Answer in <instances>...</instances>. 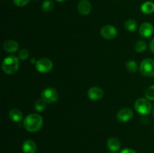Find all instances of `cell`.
I'll return each mask as SVG.
<instances>
[{
  "label": "cell",
  "instance_id": "cell-1",
  "mask_svg": "<svg viewBox=\"0 0 154 153\" xmlns=\"http://www.w3.org/2000/svg\"><path fill=\"white\" fill-rule=\"evenodd\" d=\"M43 118L40 115L36 113L27 116L23 121V126L28 131H38L43 126Z\"/></svg>",
  "mask_w": 154,
  "mask_h": 153
},
{
  "label": "cell",
  "instance_id": "cell-2",
  "mask_svg": "<svg viewBox=\"0 0 154 153\" xmlns=\"http://www.w3.org/2000/svg\"><path fill=\"white\" fill-rule=\"evenodd\" d=\"M20 67L19 58L14 56H9L3 60L2 68L3 71L7 74H14L18 70Z\"/></svg>",
  "mask_w": 154,
  "mask_h": 153
},
{
  "label": "cell",
  "instance_id": "cell-3",
  "mask_svg": "<svg viewBox=\"0 0 154 153\" xmlns=\"http://www.w3.org/2000/svg\"><path fill=\"white\" fill-rule=\"evenodd\" d=\"M140 72L143 76H154V59L147 58L140 64Z\"/></svg>",
  "mask_w": 154,
  "mask_h": 153
},
{
  "label": "cell",
  "instance_id": "cell-4",
  "mask_svg": "<svg viewBox=\"0 0 154 153\" xmlns=\"http://www.w3.org/2000/svg\"><path fill=\"white\" fill-rule=\"evenodd\" d=\"M151 103L145 98H139L135 101V109L138 113L141 115H148L152 110Z\"/></svg>",
  "mask_w": 154,
  "mask_h": 153
},
{
  "label": "cell",
  "instance_id": "cell-5",
  "mask_svg": "<svg viewBox=\"0 0 154 153\" xmlns=\"http://www.w3.org/2000/svg\"><path fill=\"white\" fill-rule=\"evenodd\" d=\"M35 68L40 73L46 74L51 71L53 68V62L47 58H42L35 63Z\"/></svg>",
  "mask_w": 154,
  "mask_h": 153
},
{
  "label": "cell",
  "instance_id": "cell-6",
  "mask_svg": "<svg viewBox=\"0 0 154 153\" xmlns=\"http://www.w3.org/2000/svg\"><path fill=\"white\" fill-rule=\"evenodd\" d=\"M42 99L45 100L46 103L52 104L57 101L59 98V94L57 90L54 88H47L42 92Z\"/></svg>",
  "mask_w": 154,
  "mask_h": 153
},
{
  "label": "cell",
  "instance_id": "cell-7",
  "mask_svg": "<svg viewBox=\"0 0 154 153\" xmlns=\"http://www.w3.org/2000/svg\"><path fill=\"white\" fill-rule=\"evenodd\" d=\"M100 34L104 38L111 40V39L114 38L117 36V28L114 26H113L107 25L101 28Z\"/></svg>",
  "mask_w": 154,
  "mask_h": 153
},
{
  "label": "cell",
  "instance_id": "cell-8",
  "mask_svg": "<svg viewBox=\"0 0 154 153\" xmlns=\"http://www.w3.org/2000/svg\"><path fill=\"white\" fill-rule=\"evenodd\" d=\"M133 116V112L129 108H123L118 111L117 114V118L119 122H126L129 121Z\"/></svg>",
  "mask_w": 154,
  "mask_h": 153
},
{
  "label": "cell",
  "instance_id": "cell-9",
  "mask_svg": "<svg viewBox=\"0 0 154 153\" xmlns=\"http://www.w3.org/2000/svg\"><path fill=\"white\" fill-rule=\"evenodd\" d=\"M153 26L150 22H144L140 26L139 34L143 38H150L153 34Z\"/></svg>",
  "mask_w": 154,
  "mask_h": 153
},
{
  "label": "cell",
  "instance_id": "cell-10",
  "mask_svg": "<svg viewBox=\"0 0 154 153\" xmlns=\"http://www.w3.org/2000/svg\"><path fill=\"white\" fill-rule=\"evenodd\" d=\"M88 98L92 100H97L102 98L104 95V91L99 87H92L87 92Z\"/></svg>",
  "mask_w": 154,
  "mask_h": 153
},
{
  "label": "cell",
  "instance_id": "cell-11",
  "mask_svg": "<svg viewBox=\"0 0 154 153\" xmlns=\"http://www.w3.org/2000/svg\"><path fill=\"white\" fill-rule=\"evenodd\" d=\"M92 5L88 0H81L78 4V10L82 15H88L91 12Z\"/></svg>",
  "mask_w": 154,
  "mask_h": 153
},
{
  "label": "cell",
  "instance_id": "cell-12",
  "mask_svg": "<svg viewBox=\"0 0 154 153\" xmlns=\"http://www.w3.org/2000/svg\"><path fill=\"white\" fill-rule=\"evenodd\" d=\"M3 48L8 52H15L18 50L19 44L13 40H7L3 44Z\"/></svg>",
  "mask_w": 154,
  "mask_h": 153
},
{
  "label": "cell",
  "instance_id": "cell-13",
  "mask_svg": "<svg viewBox=\"0 0 154 153\" xmlns=\"http://www.w3.org/2000/svg\"><path fill=\"white\" fill-rule=\"evenodd\" d=\"M22 148L23 153H35L37 146L34 141L31 140H27L23 143Z\"/></svg>",
  "mask_w": 154,
  "mask_h": 153
},
{
  "label": "cell",
  "instance_id": "cell-14",
  "mask_svg": "<svg viewBox=\"0 0 154 153\" xmlns=\"http://www.w3.org/2000/svg\"><path fill=\"white\" fill-rule=\"evenodd\" d=\"M107 146L111 151L117 152L120 148L121 144H120V140L115 137H111L107 142Z\"/></svg>",
  "mask_w": 154,
  "mask_h": 153
},
{
  "label": "cell",
  "instance_id": "cell-15",
  "mask_svg": "<svg viewBox=\"0 0 154 153\" xmlns=\"http://www.w3.org/2000/svg\"><path fill=\"white\" fill-rule=\"evenodd\" d=\"M9 117L12 121L15 122H19L23 119V113L20 110L14 108V109L11 110L9 112Z\"/></svg>",
  "mask_w": 154,
  "mask_h": 153
},
{
  "label": "cell",
  "instance_id": "cell-16",
  "mask_svg": "<svg viewBox=\"0 0 154 153\" xmlns=\"http://www.w3.org/2000/svg\"><path fill=\"white\" fill-rule=\"evenodd\" d=\"M141 11L146 14H150L154 12V3L151 2H146L141 7Z\"/></svg>",
  "mask_w": 154,
  "mask_h": 153
},
{
  "label": "cell",
  "instance_id": "cell-17",
  "mask_svg": "<svg viewBox=\"0 0 154 153\" xmlns=\"http://www.w3.org/2000/svg\"><path fill=\"white\" fill-rule=\"evenodd\" d=\"M125 28L129 32H134L137 28V22L134 20H128L124 23Z\"/></svg>",
  "mask_w": 154,
  "mask_h": 153
},
{
  "label": "cell",
  "instance_id": "cell-18",
  "mask_svg": "<svg viewBox=\"0 0 154 153\" xmlns=\"http://www.w3.org/2000/svg\"><path fill=\"white\" fill-rule=\"evenodd\" d=\"M35 109L38 112H43L46 109V102H45V100L42 98L36 100V102L35 103Z\"/></svg>",
  "mask_w": 154,
  "mask_h": 153
},
{
  "label": "cell",
  "instance_id": "cell-19",
  "mask_svg": "<svg viewBox=\"0 0 154 153\" xmlns=\"http://www.w3.org/2000/svg\"><path fill=\"white\" fill-rule=\"evenodd\" d=\"M54 7V4L53 1L51 0H45L43 3H42V8L45 12H50L51 10H53Z\"/></svg>",
  "mask_w": 154,
  "mask_h": 153
},
{
  "label": "cell",
  "instance_id": "cell-20",
  "mask_svg": "<svg viewBox=\"0 0 154 153\" xmlns=\"http://www.w3.org/2000/svg\"><path fill=\"white\" fill-rule=\"evenodd\" d=\"M147 49V44L144 40H138L135 45V50L138 52H143Z\"/></svg>",
  "mask_w": 154,
  "mask_h": 153
},
{
  "label": "cell",
  "instance_id": "cell-21",
  "mask_svg": "<svg viewBox=\"0 0 154 153\" xmlns=\"http://www.w3.org/2000/svg\"><path fill=\"white\" fill-rule=\"evenodd\" d=\"M126 69L131 73H135L138 69V64L135 61H129L126 64Z\"/></svg>",
  "mask_w": 154,
  "mask_h": 153
},
{
  "label": "cell",
  "instance_id": "cell-22",
  "mask_svg": "<svg viewBox=\"0 0 154 153\" xmlns=\"http://www.w3.org/2000/svg\"><path fill=\"white\" fill-rule=\"evenodd\" d=\"M145 96L147 100H154V86L148 87L145 91Z\"/></svg>",
  "mask_w": 154,
  "mask_h": 153
},
{
  "label": "cell",
  "instance_id": "cell-23",
  "mask_svg": "<svg viewBox=\"0 0 154 153\" xmlns=\"http://www.w3.org/2000/svg\"><path fill=\"white\" fill-rule=\"evenodd\" d=\"M29 52L26 49L21 50L19 52V54H18V58H19V59L23 60V61L26 60L29 58Z\"/></svg>",
  "mask_w": 154,
  "mask_h": 153
},
{
  "label": "cell",
  "instance_id": "cell-24",
  "mask_svg": "<svg viewBox=\"0 0 154 153\" xmlns=\"http://www.w3.org/2000/svg\"><path fill=\"white\" fill-rule=\"evenodd\" d=\"M30 0H14V3L15 5L18 6V7H23V6L26 5Z\"/></svg>",
  "mask_w": 154,
  "mask_h": 153
},
{
  "label": "cell",
  "instance_id": "cell-25",
  "mask_svg": "<svg viewBox=\"0 0 154 153\" xmlns=\"http://www.w3.org/2000/svg\"><path fill=\"white\" fill-rule=\"evenodd\" d=\"M120 153H136V152H135V150L132 149V148H127L122 150V151L120 152Z\"/></svg>",
  "mask_w": 154,
  "mask_h": 153
},
{
  "label": "cell",
  "instance_id": "cell-26",
  "mask_svg": "<svg viewBox=\"0 0 154 153\" xmlns=\"http://www.w3.org/2000/svg\"><path fill=\"white\" fill-rule=\"evenodd\" d=\"M150 49L151 50V52L154 54V38L150 41Z\"/></svg>",
  "mask_w": 154,
  "mask_h": 153
},
{
  "label": "cell",
  "instance_id": "cell-27",
  "mask_svg": "<svg viewBox=\"0 0 154 153\" xmlns=\"http://www.w3.org/2000/svg\"><path fill=\"white\" fill-rule=\"evenodd\" d=\"M152 113H153V116H154V105H153V108H152Z\"/></svg>",
  "mask_w": 154,
  "mask_h": 153
},
{
  "label": "cell",
  "instance_id": "cell-28",
  "mask_svg": "<svg viewBox=\"0 0 154 153\" xmlns=\"http://www.w3.org/2000/svg\"><path fill=\"white\" fill-rule=\"evenodd\" d=\"M56 1H57V2H63L66 1V0H56Z\"/></svg>",
  "mask_w": 154,
  "mask_h": 153
},
{
  "label": "cell",
  "instance_id": "cell-29",
  "mask_svg": "<svg viewBox=\"0 0 154 153\" xmlns=\"http://www.w3.org/2000/svg\"><path fill=\"white\" fill-rule=\"evenodd\" d=\"M109 153H117V152H114V151H111Z\"/></svg>",
  "mask_w": 154,
  "mask_h": 153
},
{
  "label": "cell",
  "instance_id": "cell-30",
  "mask_svg": "<svg viewBox=\"0 0 154 153\" xmlns=\"http://www.w3.org/2000/svg\"><path fill=\"white\" fill-rule=\"evenodd\" d=\"M153 130H154V127H153Z\"/></svg>",
  "mask_w": 154,
  "mask_h": 153
}]
</instances>
